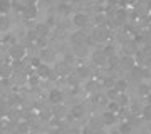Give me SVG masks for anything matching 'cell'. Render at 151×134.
I'll list each match as a JSON object with an SVG mask.
<instances>
[{
    "label": "cell",
    "mask_w": 151,
    "mask_h": 134,
    "mask_svg": "<svg viewBox=\"0 0 151 134\" xmlns=\"http://www.w3.org/2000/svg\"><path fill=\"white\" fill-rule=\"evenodd\" d=\"M72 22H74V25H77V27H84V25L87 24V15L84 14V12L74 14V17H72Z\"/></svg>",
    "instance_id": "cell-1"
},
{
    "label": "cell",
    "mask_w": 151,
    "mask_h": 134,
    "mask_svg": "<svg viewBox=\"0 0 151 134\" xmlns=\"http://www.w3.org/2000/svg\"><path fill=\"white\" fill-rule=\"evenodd\" d=\"M12 9V4L9 0H0V14H7Z\"/></svg>",
    "instance_id": "cell-8"
},
{
    "label": "cell",
    "mask_w": 151,
    "mask_h": 134,
    "mask_svg": "<svg viewBox=\"0 0 151 134\" xmlns=\"http://www.w3.org/2000/svg\"><path fill=\"white\" fill-rule=\"evenodd\" d=\"M103 121H104V124H113L116 121V114L111 113V111H106L103 114Z\"/></svg>",
    "instance_id": "cell-5"
},
{
    "label": "cell",
    "mask_w": 151,
    "mask_h": 134,
    "mask_svg": "<svg viewBox=\"0 0 151 134\" xmlns=\"http://www.w3.org/2000/svg\"><path fill=\"white\" fill-rule=\"evenodd\" d=\"M39 65H40V60H39L37 57H35V59H32V67H39Z\"/></svg>",
    "instance_id": "cell-20"
},
{
    "label": "cell",
    "mask_w": 151,
    "mask_h": 134,
    "mask_svg": "<svg viewBox=\"0 0 151 134\" xmlns=\"http://www.w3.org/2000/svg\"><path fill=\"white\" fill-rule=\"evenodd\" d=\"M131 129H133V128H131V124H129V123H123L121 126H119V131H121L123 134H129V133H131Z\"/></svg>",
    "instance_id": "cell-11"
},
{
    "label": "cell",
    "mask_w": 151,
    "mask_h": 134,
    "mask_svg": "<svg viewBox=\"0 0 151 134\" xmlns=\"http://www.w3.org/2000/svg\"><path fill=\"white\" fill-rule=\"evenodd\" d=\"M9 75H10L9 65H2V67H0V77H9Z\"/></svg>",
    "instance_id": "cell-12"
},
{
    "label": "cell",
    "mask_w": 151,
    "mask_h": 134,
    "mask_svg": "<svg viewBox=\"0 0 151 134\" xmlns=\"http://www.w3.org/2000/svg\"><path fill=\"white\" fill-rule=\"evenodd\" d=\"M138 92H139V94H143V96H148V94L151 92L150 84H141V86L138 87Z\"/></svg>",
    "instance_id": "cell-9"
},
{
    "label": "cell",
    "mask_w": 151,
    "mask_h": 134,
    "mask_svg": "<svg viewBox=\"0 0 151 134\" xmlns=\"http://www.w3.org/2000/svg\"><path fill=\"white\" fill-rule=\"evenodd\" d=\"M39 30H40V34H44V35H45V34L49 32V27L47 25H40V27H39Z\"/></svg>",
    "instance_id": "cell-18"
},
{
    "label": "cell",
    "mask_w": 151,
    "mask_h": 134,
    "mask_svg": "<svg viewBox=\"0 0 151 134\" xmlns=\"http://www.w3.org/2000/svg\"><path fill=\"white\" fill-rule=\"evenodd\" d=\"M49 101L52 102V104H59L62 101V92L59 89H52V91L49 92Z\"/></svg>",
    "instance_id": "cell-3"
},
{
    "label": "cell",
    "mask_w": 151,
    "mask_h": 134,
    "mask_svg": "<svg viewBox=\"0 0 151 134\" xmlns=\"http://www.w3.org/2000/svg\"><path fill=\"white\" fill-rule=\"evenodd\" d=\"M39 80H40V77H39L37 74H34V75H30V77H29V84H30V86H37Z\"/></svg>",
    "instance_id": "cell-14"
},
{
    "label": "cell",
    "mask_w": 151,
    "mask_h": 134,
    "mask_svg": "<svg viewBox=\"0 0 151 134\" xmlns=\"http://www.w3.org/2000/svg\"><path fill=\"white\" fill-rule=\"evenodd\" d=\"M4 42H7V44H12V42H14V37H12V35H7Z\"/></svg>",
    "instance_id": "cell-23"
},
{
    "label": "cell",
    "mask_w": 151,
    "mask_h": 134,
    "mask_svg": "<svg viewBox=\"0 0 151 134\" xmlns=\"http://www.w3.org/2000/svg\"><path fill=\"white\" fill-rule=\"evenodd\" d=\"M29 134H30V133H29Z\"/></svg>",
    "instance_id": "cell-32"
},
{
    "label": "cell",
    "mask_w": 151,
    "mask_h": 134,
    "mask_svg": "<svg viewBox=\"0 0 151 134\" xmlns=\"http://www.w3.org/2000/svg\"><path fill=\"white\" fill-rule=\"evenodd\" d=\"M59 10L64 12V14H69V12H70V5H67V4H60V5H59Z\"/></svg>",
    "instance_id": "cell-15"
},
{
    "label": "cell",
    "mask_w": 151,
    "mask_h": 134,
    "mask_svg": "<svg viewBox=\"0 0 151 134\" xmlns=\"http://www.w3.org/2000/svg\"><path fill=\"white\" fill-rule=\"evenodd\" d=\"M77 74L82 75V77H86V75L89 74V69H87V67H79V69H77Z\"/></svg>",
    "instance_id": "cell-16"
},
{
    "label": "cell",
    "mask_w": 151,
    "mask_h": 134,
    "mask_svg": "<svg viewBox=\"0 0 151 134\" xmlns=\"http://www.w3.org/2000/svg\"><path fill=\"white\" fill-rule=\"evenodd\" d=\"M37 44L40 45V47H45V44H47V42H45V37H40V39L37 40Z\"/></svg>",
    "instance_id": "cell-19"
},
{
    "label": "cell",
    "mask_w": 151,
    "mask_h": 134,
    "mask_svg": "<svg viewBox=\"0 0 151 134\" xmlns=\"http://www.w3.org/2000/svg\"><path fill=\"white\" fill-rule=\"evenodd\" d=\"M24 54H25V49L22 47V45H14V47L10 49V55L17 60H20L22 57H24Z\"/></svg>",
    "instance_id": "cell-2"
},
{
    "label": "cell",
    "mask_w": 151,
    "mask_h": 134,
    "mask_svg": "<svg viewBox=\"0 0 151 134\" xmlns=\"http://www.w3.org/2000/svg\"><path fill=\"white\" fill-rule=\"evenodd\" d=\"M103 20H104V17H103V15H96V24H101Z\"/></svg>",
    "instance_id": "cell-26"
},
{
    "label": "cell",
    "mask_w": 151,
    "mask_h": 134,
    "mask_svg": "<svg viewBox=\"0 0 151 134\" xmlns=\"http://www.w3.org/2000/svg\"><path fill=\"white\" fill-rule=\"evenodd\" d=\"M49 74H50V70H49L47 65L40 64V65L37 67V75H39V77H47Z\"/></svg>",
    "instance_id": "cell-7"
},
{
    "label": "cell",
    "mask_w": 151,
    "mask_h": 134,
    "mask_svg": "<svg viewBox=\"0 0 151 134\" xmlns=\"http://www.w3.org/2000/svg\"><path fill=\"white\" fill-rule=\"evenodd\" d=\"M150 89H151V82H150Z\"/></svg>",
    "instance_id": "cell-31"
},
{
    "label": "cell",
    "mask_w": 151,
    "mask_h": 134,
    "mask_svg": "<svg viewBox=\"0 0 151 134\" xmlns=\"http://www.w3.org/2000/svg\"><path fill=\"white\" fill-rule=\"evenodd\" d=\"M119 101L124 102V104H128V96H124V94H121V97H119Z\"/></svg>",
    "instance_id": "cell-22"
},
{
    "label": "cell",
    "mask_w": 151,
    "mask_h": 134,
    "mask_svg": "<svg viewBox=\"0 0 151 134\" xmlns=\"http://www.w3.org/2000/svg\"><path fill=\"white\" fill-rule=\"evenodd\" d=\"M123 62H126V64L133 65V59H129V57H126V59H123Z\"/></svg>",
    "instance_id": "cell-27"
},
{
    "label": "cell",
    "mask_w": 151,
    "mask_h": 134,
    "mask_svg": "<svg viewBox=\"0 0 151 134\" xmlns=\"http://www.w3.org/2000/svg\"><path fill=\"white\" fill-rule=\"evenodd\" d=\"M82 134H92V129L91 128H84L82 129Z\"/></svg>",
    "instance_id": "cell-24"
},
{
    "label": "cell",
    "mask_w": 151,
    "mask_h": 134,
    "mask_svg": "<svg viewBox=\"0 0 151 134\" xmlns=\"http://www.w3.org/2000/svg\"><path fill=\"white\" fill-rule=\"evenodd\" d=\"M146 101H148V104H150V106H151V92H150V94H148V96H146Z\"/></svg>",
    "instance_id": "cell-29"
},
{
    "label": "cell",
    "mask_w": 151,
    "mask_h": 134,
    "mask_svg": "<svg viewBox=\"0 0 151 134\" xmlns=\"http://www.w3.org/2000/svg\"><path fill=\"white\" fill-rule=\"evenodd\" d=\"M52 134H59V131H54V133H52Z\"/></svg>",
    "instance_id": "cell-30"
},
{
    "label": "cell",
    "mask_w": 151,
    "mask_h": 134,
    "mask_svg": "<svg viewBox=\"0 0 151 134\" xmlns=\"http://www.w3.org/2000/svg\"><path fill=\"white\" fill-rule=\"evenodd\" d=\"M118 65V59H116V57H113V59H109V65Z\"/></svg>",
    "instance_id": "cell-25"
},
{
    "label": "cell",
    "mask_w": 151,
    "mask_h": 134,
    "mask_svg": "<svg viewBox=\"0 0 151 134\" xmlns=\"http://www.w3.org/2000/svg\"><path fill=\"white\" fill-rule=\"evenodd\" d=\"M108 111H111V113H114V114H116V113L119 111V102L111 101V102L108 104Z\"/></svg>",
    "instance_id": "cell-10"
},
{
    "label": "cell",
    "mask_w": 151,
    "mask_h": 134,
    "mask_svg": "<svg viewBox=\"0 0 151 134\" xmlns=\"http://www.w3.org/2000/svg\"><path fill=\"white\" fill-rule=\"evenodd\" d=\"M116 14H118V19H119V20H121L123 17H126V12H123V10H118Z\"/></svg>",
    "instance_id": "cell-21"
},
{
    "label": "cell",
    "mask_w": 151,
    "mask_h": 134,
    "mask_svg": "<svg viewBox=\"0 0 151 134\" xmlns=\"http://www.w3.org/2000/svg\"><path fill=\"white\" fill-rule=\"evenodd\" d=\"M7 25H9V22H7V19H4V17H0V30H4V29H7Z\"/></svg>",
    "instance_id": "cell-17"
},
{
    "label": "cell",
    "mask_w": 151,
    "mask_h": 134,
    "mask_svg": "<svg viewBox=\"0 0 151 134\" xmlns=\"http://www.w3.org/2000/svg\"><path fill=\"white\" fill-rule=\"evenodd\" d=\"M59 118H57V119H52V126H59Z\"/></svg>",
    "instance_id": "cell-28"
},
{
    "label": "cell",
    "mask_w": 151,
    "mask_h": 134,
    "mask_svg": "<svg viewBox=\"0 0 151 134\" xmlns=\"http://www.w3.org/2000/svg\"><path fill=\"white\" fill-rule=\"evenodd\" d=\"M128 89V82L124 79H118L116 80V91L118 92H121V94H124V91Z\"/></svg>",
    "instance_id": "cell-6"
},
{
    "label": "cell",
    "mask_w": 151,
    "mask_h": 134,
    "mask_svg": "<svg viewBox=\"0 0 151 134\" xmlns=\"http://www.w3.org/2000/svg\"><path fill=\"white\" fill-rule=\"evenodd\" d=\"M29 123H20L19 124V131H20L22 134H29Z\"/></svg>",
    "instance_id": "cell-13"
},
{
    "label": "cell",
    "mask_w": 151,
    "mask_h": 134,
    "mask_svg": "<svg viewBox=\"0 0 151 134\" xmlns=\"http://www.w3.org/2000/svg\"><path fill=\"white\" fill-rule=\"evenodd\" d=\"M70 116L72 118H76V119H81L82 116H84V107L82 106H74V107H70Z\"/></svg>",
    "instance_id": "cell-4"
}]
</instances>
